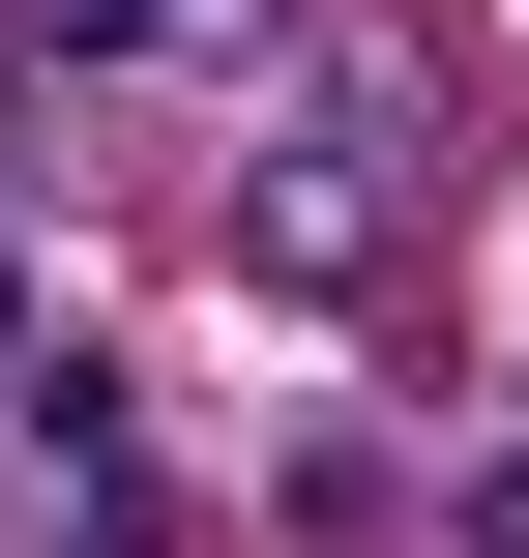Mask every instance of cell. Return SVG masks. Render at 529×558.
<instances>
[{
	"instance_id": "cell-1",
	"label": "cell",
	"mask_w": 529,
	"mask_h": 558,
	"mask_svg": "<svg viewBox=\"0 0 529 558\" xmlns=\"http://www.w3.org/2000/svg\"><path fill=\"white\" fill-rule=\"evenodd\" d=\"M471 558H529V471H501V500H471Z\"/></svg>"
}]
</instances>
